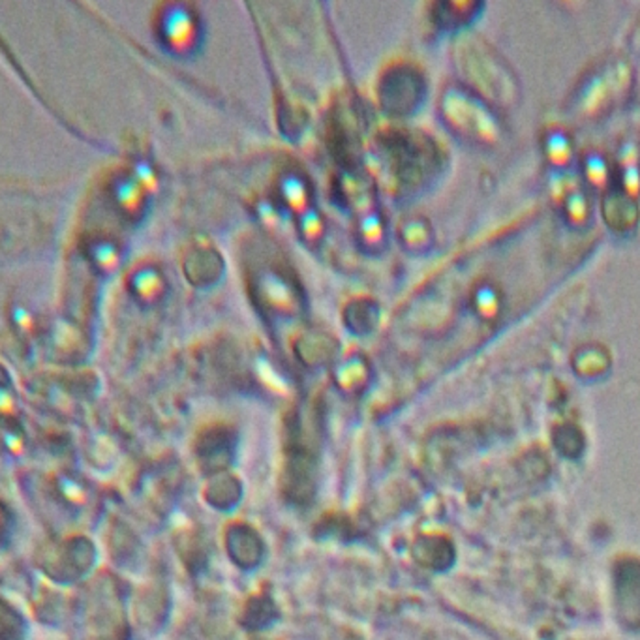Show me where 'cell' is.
<instances>
[{"label": "cell", "mask_w": 640, "mask_h": 640, "mask_svg": "<svg viewBox=\"0 0 640 640\" xmlns=\"http://www.w3.org/2000/svg\"><path fill=\"white\" fill-rule=\"evenodd\" d=\"M88 259L93 263V267L100 274H113L118 270L120 263H123V252H120L118 245L107 239H98L88 245Z\"/></svg>", "instance_id": "obj_7"}, {"label": "cell", "mask_w": 640, "mask_h": 640, "mask_svg": "<svg viewBox=\"0 0 640 640\" xmlns=\"http://www.w3.org/2000/svg\"><path fill=\"white\" fill-rule=\"evenodd\" d=\"M361 239H362V242H367L371 249L380 245L381 239H383V228H381V222H380L378 217L369 215V217L362 218V222H361Z\"/></svg>", "instance_id": "obj_9"}, {"label": "cell", "mask_w": 640, "mask_h": 640, "mask_svg": "<svg viewBox=\"0 0 640 640\" xmlns=\"http://www.w3.org/2000/svg\"><path fill=\"white\" fill-rule=\"evenodd\" d=\"M162 44L175 55H188L199 44V21L185 5H169L158 19Z\"/></svg>", "instance_id": "obj_1"}, {"label": "cell", "mask_w": 640, "mask_h": 640, "mask_svg": "<svg viewBox=\"0 0 640 640\" xmlns=\"http://www.w3.org/2000/svg\"><path fill=\"white\" fill-rule=\"evenodd\" d=\"M279 194H280L282 201L286 203V207L291 208L293 212L304 215V212L310 210L309 208V185L304 182L302 177H299L295 173H286L279 182Z\"/></svg>", "instance_id": "obj_8"}, {"label": "cell", "mask_w": 640, "mask_h": 640, "mask_svg": "<svg viewBox=\"0 0 640 640\" xmlns=\"http://www.w3.org/2000/svg\"><path fill=\"white\" fill-rule=\"evenodd\" d=\"M252 293L263 310L272 314L291 316L297 312L299 299L291 282H288L280 272L265 269L252 279Z\"/></svg>", "instance_id": "obj_2"}, {"label": "cell", "mask_w": 640, "mask_h": 640, "mask_svg": "<svg viewBox=\"0 0 640 640\" xmlns=\"http://www.w3.org/2000/svg\"><path fill=\"white\" fill-rule=\"evenodd\" d=\"M128 286L132 295L147 304V307H152V304L160 302L166 293H168V282L164 279V274L157 269V267H141L136 269L132 272V277L128 279Z\"/></svg>", "instance_id": "obj_6"}, {"label": "cell", "mask_w": 640, "mask_h": 640, "mask_svg": "<svg viewBox=\"0 0 640 640\" xmlns=\"http://www.w3.org/2000/svg\"><path fill=\"white\" fill-rule=\"evenodd\" d=\"M148 190L141 185L136 175L117 177L113 182V201L115 207L128 220H137L147 208Z\"/></svg>", "instance_id": "obj_5"}, {"label": "cell", "mask_w": 640, "mask_h": 640, "mask_svg": "<svg viewBox=\"0 0 640 640\" xmlns=\"http://www.w3.org/2000/svg\"><path fill=\"white\" fill-rule=\"evenodd\" d=\"M300 231L309 240H314V239L320 237L321 222H320V217L316 215L312 208L304 212V215H300Z\"/></svg>", "instance_id": "obj_10"}, {"label": "cell", "mask_w": 640, "mask_h": 640, "mask_svg": "<svg viewBox=\"0 0 640 640\" xmlns=\"http://www.w3.org/2000/svg\"><path fill=\"white\" fill-rule=\"evenodd\" d=\"M406 88H421L417 85V76L408 70V68H399L391 72L383 79V88H381V98H383V107L394 111V113H404L417 104V95L419 90H406Z\"/></svg>", "instance_id": "obj_3"}, {"label": "cell", "mask_w": 640, "mask_h": 640, "mask_svg": "<svg viewBox=\"0 0 640 640\" xmlns=\"http://www.w3.org/2000/svg\"><path fill=\"white\" fill-rule=\"evenodd\" d=\"M224 272V261L217 250L210 247H194L185 258L187 279L198 286L207 288L220 280Z\"/></svg>", "instance_id": "obj_4"}]
</instances>
